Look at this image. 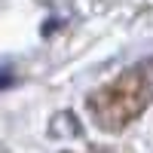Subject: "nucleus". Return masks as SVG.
<instances>
[{"label":"nucleus","instance_id":"nucleus-1","mask_svg":"<svg viewBox=\"0 0 153 153\" xmlns=\"http://www.w3.org/2000/svg\"><path fill=\"white\" fill-rule=\"evenodd\" d=\"M153 98L150 65H138L89 95V117L104 132H120L147 110Z\"/></svg>","mask_w":153,"mask_h":153}]
</instances>
